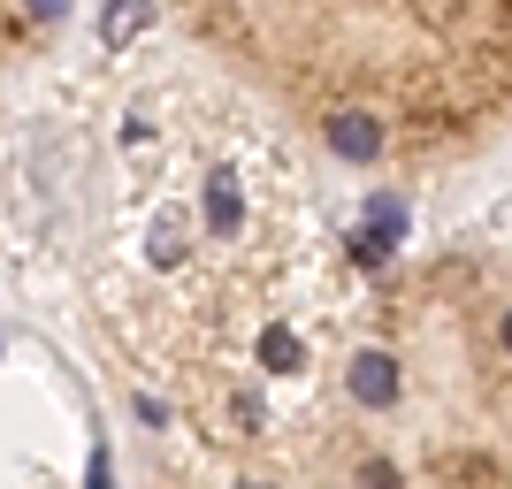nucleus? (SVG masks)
I'll list each match as a JSON object with an SVG mask.
<instances>
[{"mask_svg":"<svg viewBox=\"0 0 512 489\" xmlns=\"http://www.w3.org/2000/svg\"><path fill=\"white\" fill-rule=\"evenodd\" d=\"M85 314L146 428L237 482H505V245H360L299 138L176 77L115 138Z\"/></svg>","mask_w":512,"mask_h":489,"instance_id":"nucleus-1","label":"nucleus"},{"mask_svg":"<svg viewBox=\"0 0 512 489\" xmlns=\"http://www.w3.org/2000/svg\"><path fill=\"white\" fill-rule=\"evenodd\" d=\"M192 54L306 153L375 184H436L512 115L505 0H161Z\"/></svg>","mask_w":512,"mask_h":489,"instance_id":"nucleus-2","label":"nucleus"},{"mask_svg":"<svg viewBox=\"0 0 512 489\" xmlns=\"http://www.w3.org/2000/svg\"><path fill=\"white\" fill-rule=\"evenodd\" d=\"M69 31V0H0V77L54 54Z\"/></svg>","mask_w":512,"mask_h":489,"instance_id":"nucleus-3","label":"nucleus"}]
</instances>
